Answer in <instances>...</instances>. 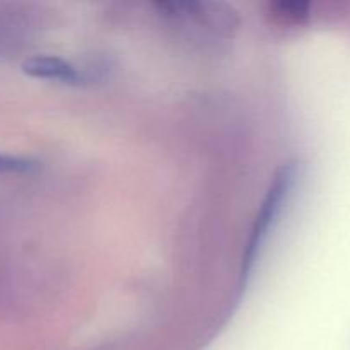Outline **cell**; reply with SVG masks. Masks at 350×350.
Returning a JSON list of instances; mask_svg holds the SVG:
<instances>
[{
  "instance_id": "obj_1",
  "label": "cell",
  "mask_w": 350,
  "mask_h": 350,
  "mask_svg": "<svg viewBox=\"0 0 350 350\" xmlns=\"http://www.w3.org/2000/svg\"><path fill=\"white\" fill-rule=\"evenodd\" d=\"M296 178H297L296 163L284 164V166L277 171L275 176H273L272 185H270L269 191H267L265 198H263V204L262 207H260L258 215H256L255 224H253L248 245H246L245 256H243V270H241L243 279H246V277L250 275V272H252L253 263H255L256 256H258L260 248H262L263 241H265L272 224L280 215V211H282L284 204H286L287 198H289L291 191H293L294 188V183H296Z\"/></svg>"
},
{
  "instance_id": "obj_3",
  "label": "cell",
  "mask_w": 350,
  "mask_h": 350,
  "mask_svg": "<svg viewBox=\"0 0 350 350\" xmlns=\"http://www.w3.org/2000/svg\"><path fill=\"white\" fill-rule=\"evenodd\" d=\"M275 17L280 23L297 24L303 23L310 16V3L308 2H280L273 7Z\"/></svg>"
},
{
  "instance_id": "obj_4",
  "label": "cell",
  "mask_w": 350,
  "mask_h": 350,
  "mask_svg": "<svg viewBox=\"0 0 350 350\" xmlns=\"http://www.w3.org/2000/svg\"><path fill=\"white\" fill-rule=\"evenodd\" d=\"M33 167V161L24 159V157L0 154V173H27Z\"/></svg>"
},
{
  "instance_id": "obj_2",
  "label": "cell",
  "mask_w": 350,
  "mask_h": 350,
  "mask_svg": "<svg viewBox=\"0 0 350 350\" xmlns=\"http://www.w3.org/2000/svg\"><path fill=\"white\" fill-rule=\"evenodd\" d=\"M23 72L33 79L62 82L68 85H81L88 82V74L84 68L60 57H51V55L29 57L23 62Z\"/></svg>"
}]
</instances>
